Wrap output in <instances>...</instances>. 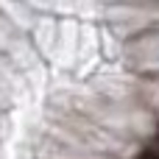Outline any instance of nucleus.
Here are the masks:
<instances>
[{
	"label": "nucleus",
	"instance_id": "obj_1",
	"mask_svg": "<svg viewBox=\"0 0 159 159\" xmlns=\"http://www.w3.org/2000/svg\"><path fill=\"white\" fill-rule=\"evenodd\" d=\"M137 159H159V148H143Z\"/></svg>",
	"mask_w": 159,
	"mask_h": 159
},
{
	"label": "nucleus",
	"instance_id": "obj_2",
	"mask_svg": "<svg viewBox=\"0 0 159 159\" xmlns=\"http://www.w3.org/2000/svg\"><path fill=\"white\" fill-rule=\"evenodd\" d=\"M157 137H159V129H157Z\"/></svg>",
	"mask_w": 159,
	"mask_h": 159
}]
</instances>
